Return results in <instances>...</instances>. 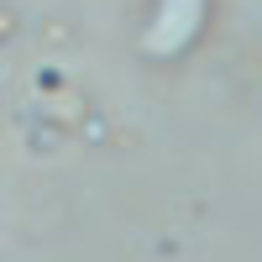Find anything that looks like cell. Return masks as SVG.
Instances as JSON below:
<instances>
[{
	"mask_svg": "<svg viewBox=\"0 0 262 262\" xmlns=\"http://www.w3.org/2000/svg\"><path fill=\"white\" fill-rule=\"evenodd\" d=\"M210 21V0H158L147 21V53L152 58H179L194 48V37Z\"/></svg>",
	"mask_w": 262,
	"mask_h": 262,
	"instance_id": "obj_1",
	"label": "cell"
}]
</instances>
